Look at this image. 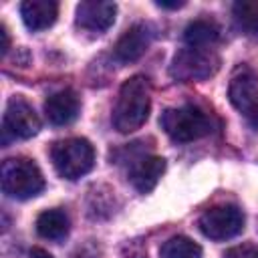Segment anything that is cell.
<instances>
[{"label":"cell","instance_id":"cell-19","mask_svg":"<svg viewBox=\"0 0 258 258\" xmlns=\"http://www.w3.org/2000/svg\"><path fill=\"white\" fill-rule=\"evenodd\" d=\"M99 256H101V250H99V246L93 244V242H87V244L79 246V248L71 254V258H99Z\"/></svg>","mask_w":258,"mask_h":258},{"label":"cell","instance_id":"cell-22","mask_svg":"<svg viewBox=\"0 0 258 258\" xmlns=\"http://www.w3.org/2000/svg\"><path fill=\"white\" fill-rule=\"evenodd\" d=\"M28 258H54L50 252H46L44 248H30V252H28Z\"/></svg>","mask_w":258,"mask_h":258},{"label":"cell","instance_id":"cell-10","mask_svg":"<svg viewBox=\"0 0 258 258\" xmlns=\"http://www.w3.org/2000/svg\"><path fill=\"white\" fill-rule=\"evenodd\" d=\"M228 97L230 103L240 111V113H248L258 97V75L254 73V69H250L248 64H240L230 79V87H228Z\"/></svg>","mask_w":258,"mask_h":258},{"label":"cell","instance_id":"cell-15","mask_svg":"<svg viewBox=\"0 0 258 258\" xmlns=\"http://www.w3.org/2000/svg\"><path fill=\"white\" fill-rule=\"evenodd\" d=\"M220 38V26L214 20H194L185 26L183 30V40L185 46H194V48H212Z\"/></svg>","mask_w":258,"mask_h":258},{"label":"cell","instance_id":"cell-9","mask_svg":"<svg viewBox=\"0 0 258 258\" xmlns=\"http://www.w3.org/2000/svg\"><path fill=\"white\" fill-rule=\"evenodd\" d=\"M117 16V4L115 2H103V0H85L77 4V26L83 30L101 34L109 30Z\"/></svg>","mask_w":258,"mask_h":258},{"label":"cell","instance_id":"cell-13","mask_svg":"<svg viewBox=\"0 0 258 258\" xmlns=\"http://www.w3.org/2000/svg\"><path fill=\"white\" fill-rule=\"evenodd\" d=\"M20 16L28 30L38 32L54 24L58 16V4L52 0H24L20 4Z\"/></svg>","mask_w":258,"mask_h":258},{"label":"cell","instance_id":"cell-3","mask_svg":"<svg viewBox=\"0 0 258 258\" xmlns=\"http://www.w3.org/2000/svg\"><path fill=\"white\" fill-rule=\"evenodd\" d=\"M2 191L12 200H30L44 189L40 167L28 157H10L0 169Z\"/></svg>","mask_w":258,"mask_h":258},{"label":"cell","instance_id":"cell-4","mask_svg":"<svg viewBox=\"0 0 258 258\" xmlns=\"http://www.w3.org/2000/svg\"><path fill=\"white\" fill-rule=\"evenodd\" d=\"M50 159L56 173L64 179H79L95 165V149L83 137L60 139L50 147Z\"/></svg>","mask_w":258,"mask_h":258},{"label":"cell","instance_id":"cell-16","mask_svg":"<svg viewBox=\"0 0 258 258\" xmlns=\"http://www.w3.org/2000/svg\"><path fill=\"white\" fill-rule=\"evenodd\" d=\"M236 26L250 36H258V0H238L232 4Z\"/></svg>","mask_w":258,"mask_h":258},{"label":"cell","instance_id":"cell-5","mask_svg":"<svg viewBox=\"0 0 258 258\" xmlns=\"http://www.w3.org/2000/svg\"><path fill=\"white\" fill-rule=\"evenodd\" d=\"M218 67H220V58L214 52V48L185 46L175 52L169 64V75L181 83L204 81V79H210L218 71Z\"/></svg>","mask_w":258,"mask_h":258},{"label":"cell","instance_id":"cell-11","mask_svg":"<svg viewBox=\"0 0 258 258\" xmlns=\"http://www.w3.org/2000/svg\"><path fill=\"white\" fill-rule=\"evenodd\" d=\"M79 111H81V101L73 89L56 91L44 101V115L48 123L56 127L73 123L79 117Z\"/></svg>","mask_w":258,"mask_h":258},{"label":"cell","instance_id":"cell-23","mask_svg":"<svg viewBox=\"0 0 258 258\" xmlns=\"http://www.w3.org/2000/svg\"><path fill=\"white\" fill-rule=\"evenodd\" d=\"M159 8H169V10H177L181 6H185V2H165V0H157L155 2Z\"/></svg>","mask_w":258,"mask_h":258},{"label":"cell","instance_id":"cell-18","mask_svg":"<svg viewBox=\"0 0 258 258\" xmlns=\"http://www.w3.org/2000/svg\"><path fill=\"white\" fill-rule=\"evenodd\" d=\"M222 258H258V246L252 244H240L234 248H228Z\"/></svg>","mask_w":258,"mask_h":258},{"label":"cell","instance_id":"cell-17","mask_svg":"<svg viewBox=\"0 0 258 258\" xmlns=\"http://www.w3.org/2000/svg\"><path fill=\"white\" fill-rule=\"evenodd\" d=\"M159 258H202V246L187 236H171L161 244Z\"/></svg>","mask_w":258,"mask_h":258},{"label":"cell","instance_id":"cell-7","mask_svg":"<svg viewBox=\"0 0 258 258\" xmlns=\"http://www.w3.org/2000/svg\"><path fill=\"white\" fill-rule=\"evenodd\" d=\"M40 131V117L20 97H12L6 103L4 117H2V141L4 145L8 139H30Z\"/></svg>","mask_w":258,"mask_h":258},{"label":"cell","instance_id":"cell-20","mask_svg":"<svg viewBox=\"0 0 258 258\" xmlns=\"http://www.w3.org/2000/svg\"><path fill=\"white\" fill-rule=\"evenodd\" d=\"M8 48H10V36H8L6 26L2 24V26H0V52H2V54H6V52H8Z\"/></svg>","mask_w":258,"mask_h":258},{"label":"cell","instance_id":"cell-8","mask_svg":"<svg viewBox=\"0 0 258 258\" xmlns=\"http://www.w3.org/2000/svg\"><path fill=\"white\" fill-rule=\"evenodd\" d=\"M153 36H155V30L149 22H137L129 26L113 46L115 60L119 64H129V62L139 60L147 52Z\"/></svg>","mask_w":258,"mask_h":258},{"label":"cell","instance_id":"cell-1","mask_svg":"<svg viewBox=\"0 0 258 258\" xmlns=\"http://www.w3.org/2000/svg\"><path fill=\"white\" fill-rule=\"evenodd\" d=\"M151 111V85L143 75L127 79L117 95L113 107V127L119 133H133L145 125Z\"/></svg>","mask_w":258,"mask_h":258},{"label":"cell","instance_id":"cell-21","mask_svg":"<svg viewBox=\"0 0 258 258\" xmlns=\"http://www.w3.org/2000/svg\"><path fill=\"white\" fill-rule=\"evenodd\" d=\"M246 119H248V123H250L254 129H258V97H256V101H254L252 109L246 113Z\"/></svg>","mask_w":258,"mask_h":258},{"label":"cell","instance_id":"cell-2","mask_svg":"<svg viewBox=\"0 0 258 258\" xmlns=\"http://www.w3.org/2000/svg\"><path fill=\"white\" fill-rule=\"evenodd\" d=\"M159 125L175 143H191L210 135L212 131V119L196 105L165 109L159 117Z\"/></svg>","mask_w":258,"mask_h":258},{"label":"cell","instance_id":"cell-12","mask_svg":"<svg viewBox=\"0 0 258 258\" xmlns=\"http://www.w3.org/2000/svg\"><path fill=\"white\" fill-rule=\"evenodd\" d=\"M163 171H165V159L163 157H159V155H143L133 163L129 179H131L133 187L139 194H149L157 185V181L161 179Z\"/></svg>","mask_w":258,"mask_h":258},{"label":"cell","instance_id":"cell-14","mask_svg":"<svg viewBox=\"0 0 258 258\" xmlns=\"http://www.w3.org/2000/svg\"><path fill=\"white\" fill-rule=\"evenodd\" d=\"M71 230V220L69 216L54 208V210H44L38 218H36V232L40 238L44 240H52V242H60L69 236Z\"/></svg>","mask_w":258,"mask_h":258},{"label":"cell","instance_id":"cell-6","mask_svg":"<svg viewBox=\"0 0 258 258\" xmlns=\"http://www.w3.org/2000/svg\"><path fill=\"white\" fill-rule=\"evenodd\" d=\"M200 232L216 242L230 240L244 230V214L238 206L222 204L206 210L198 220Z\"/></svg>","mask_w":258,"mask_h":258}]
</instances>
